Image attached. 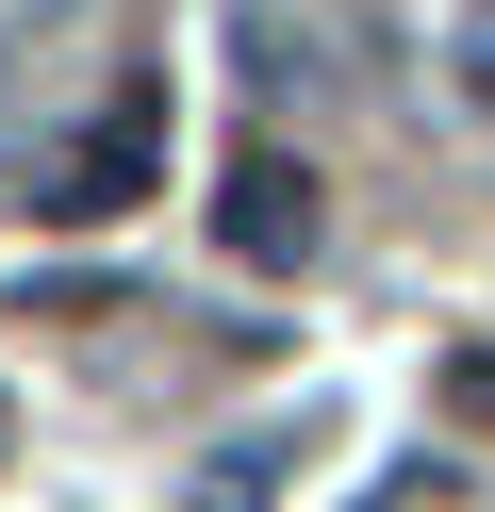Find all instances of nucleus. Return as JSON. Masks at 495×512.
Wrapping results in <instances>:
<instances>
[{"label":"nucleus","mask_w":495,"mask_h":512,"mask_svg":"<svg viewBox=\"0 0 495 512\" xmlns=\"http://www.w3.org/2000/svg\"><path fill=\"white\" fill-rule=\"evenodd\" d=\"M462 413H495V347H462Z\"/></svg>","instance_id":"5"},{"label":"nucleus","mask_w":495,"mask_h":512,"mask_svg":"<svg viewBox=\"0 0 495 512\" xmlns=\"http://www.w3.org/2000/svg\"><path fill=\"white\" fill-rule=\"evenodd\" d=\"M462 100L495 116V0H462Z\"/></svg>","instance_id":"4"},{"label":"nucleus","mask_w":495,"mask_h":512,"mask_svg":"<svg viewBox=\"0 0 495 512\" xmlns=\"http://www.w3.org/2000/svg\"><path fill=\"white\" fill-rule=\"evenodd\" d=\"M264 463H281V446H215V479H198V512H264Z\"/></svg>","instance_id":"3"},{"label":"nucleus","mask_w":495,"mask_h":512,"mask_svg":"<svg viewBox=\"0 0 495 512\" xmlns=\"http://www.w3.org/2000/svg\"><path fill=\"white\" fill-rule=\"evenodd\" d=\"M215 248H231V265H314V166L248 149V166L215 182Z\"/></svg>","instance_id":"2"},{"label":"nucleus","mask_w":495,"mask_h":512,"mask_svg":"<svg viewBox=\"0 0 495 512\" xmlns=\"http://www.w3.org/2000/svg\"><path fill=\"white\" fill-rule=\"evenodd\" d=\"M149 182H165V83H116V100H99V133L33 166V215H66V232H83V215H132Z\"/></svg>","instance_id":"1"},{"label":"nucleus","mask_w":495,"mask_h":512,"mask_svg":"<svg viewBox=\"0 0 495 512\" xmlns=\"http://www.w3.org/2000/svg\"><path fill=\"white\" fill-rule=\"evenodd\" d=\"M0 446H17V413H0Z\"/></svg>","instance_id":"6"}]
</instances>
